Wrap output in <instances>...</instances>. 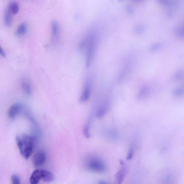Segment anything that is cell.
<instances>
[{
    "label": "cell",
    "instance_id": "obj_1",
    "mask_svg": "<svg viewBox=\"0 0 184 184\" xmlns=\"http://www.w3.org/2000/svg\"><path fill=\"white\" fill-rule=\"evenodd\" d=\"M36 138L33 135L26 134L18 135L16 137V141L19 151L24 158L28 159L33 151Z\"/></svg>",
    "mask_w": 184,
    "mask_h": 184
},
{
    "label": "cell",
    "instance_id": "obj_2",
    "mask_svg": "<svg viewBox=\"0 0 184 184\" xmlns=\"http://www.w3.org/2000/svg\"><path fill=\"white\" fill-rule=\"evenodd\" d=\"M87 167L89 170L99 173L105 172L106 170L105 162L98 158L91 159L87 164Z\"/></svg>",
    "mask_w": 184,
    "mask_h": 184
},
{
    "label": "cell",
    "instance_id": "obj_3",
    "mask_svg": "<svg viewBox=\"0 0 184 184\" xmlns=\"http://www.w3.org/2000/svg\"><path fill=\"white\" fill-rule=\"evenodd\" d=\"M95 40L94 37H92L89 40V44L87 52L86 64V66L88 67L90 65L94 53L95 49Z\"/></svg>",
    "mask_w": 184,
    "mask_h": 184
},
{
    "label": "cell",
    "instance_id": "obj_4",
    "mask_svg": "<svg viewBox=\"0 0 184 184\" xmlns=\"http://www.w3.org/2000/svg\"><path fill=\"white\" fill-rule=\"evenodd\" d=\"M46 159V154L44 151H38L34 155L33 162L34 166L35 167L39 166L44 163Z\"/></svg>",
    "mask_w": 184,
    "mask_h": 184
},
{
    "label": "cell",
    "instance_id": "obj_5",
    "mask_svg": "<svg viewBox=\"0 0 184 184\" xmlns=\"http://www.w3.org/2000/svg\"><path fill=\"white\" fill-rule=\"evenodd\" d=\"M23 106L20 103L14 104L9 109L8 112V117L11 119H13L22 110Z\"/></svg>",
    "mask_w": 184,
    "mask_h": 184
},
{
    "label": "cell",
    "instance_id": "obj_6",
    "mask_svg": "<svg viewBox=\"0 0 184 184\" xmlns=\"http://www.w3.org/2000/svg\"><path fill=\"white\" fill-rule=\"evenodd\" d=\"M121 168L115 176V184H122L126 174V169L124 166Z\"/></svg>",
    "mask_w": 184,
    "mask_h": 184
},
{
    "label": "cell",
    "instance_id": "obj_7",
    "mask_svg": "<svg viewBox=\"0 0 184 184\" xmlns=\"http://www.w3.org/2000/svg\"><path fill=\"white\" fill-rule=\"evenodd\" d=\"M42 179V171L40 169H36L33 172L30 178L31 184H38Z\"/></svg>",
    "mask_w": 184,
    "mask_h": 184
},
{
    "label": "cell",
    "instance_id": "obj_8",
    "mask_svg": "<svg viewBox=\"0 0 184 184\" xmlns=\"http://www.w3.org/2000/svg\"><path fill=\"white\" fill-rule=\"evenodd\" d=\"M90 94V86L89 82L86 83L80 100L82 102H86L88 100Z\"/></svg>",
    "mask_w": 184,
    "mask_h": 184
},
{
    "label": "cell",
    "instance_id": "obj_9",
    "mask_svg": "<svg viewBox=\"0 0 184 184\" xmlns=\"http://www.w3.org/2000/svg\"><path fill=\"white\" fill-rule=\"evenodd\" d=\"M42 171V179L46 182H50L54 180V175L50 172L45 170H41Z\"/></svg>",
    "mask_w": 184,
    "mask_h": 184
},
{
    "label": "cell",
    "instance_id": "obj_10",
    "mask_svg": "<svg viewBox=\"0 0 184 184\" xmlns=\"http://www.w3.org/2000/svg\"><path fill=\"white\" fill-rule=\"evenodd\" d=\"M22 88L26 94L30 95L31 93V88L30 83L27 80L23 79L22 81Z\"/></svg>",
    "mask_w": 184,
    "mask_h": 184
},
{
    "label": "cell",
    "instance_id": "obj_11",
    "mask_svg": "<svg viewBox=\"0 0 184 184\" xmlns=\"http://www.w3.org/2000/svg\"><path fill=\"white\" fill-rule=\"evenodd\" d=\"M28 30V25L25 23H23L19 25L16 31V34L21 36L25 34Z\"/></svg>",
    "mask_w": 184,
    "mask_h": 184
},
{
    "label": "cell",
    "instance_id": "obj_12",
    "mask_svg": "<svg viewBox=\"0 0 184 184\" xmlns=\"http://www.w3.org/2000/svg\"><path fill=\"white\" fill-rule=\"evenodd\" d=\"M12 14L10 10L8 8L6 12L4 15V22L6 25L8 27L10 26L12 23L13 18H12Z\"/></svg>",
    "mask_w": 184,
    "mask_h": 184
},
{
    "label": "cell",
    "instance_id": "obj_13",
    "mask_svg": "<svg viewBox=\"0 0 184 184\" xmlns=\"http://www.w3.org/2000/svg\"><path fill=\"white\" fill-rule=\"evenodd\" d=\"M8 8L13 14H18L19 11L18 4L16 2H12L11 3L9 4Z\"/></svg>",
    "mask_w": 184,
    "mask_h": 184
},
{
    "label": "cell",
    "instance_id": "obj_14",
    "mask_svg": "<svg viewBox=\"0 0 184 184\" xmlns=\"http://www.w3.org/2000/svg\"><path fill=\"white\" fill-rule=\"evenodd\" d=\"M149 89L146 86H143L140 89L137 95V99L141 100L146 96L148 93Z\"/></svg>",
    "mask_w": 184,
    "mask_h": 184
},
{
    "label": "cell",
    "instance_id": "obj_15",
    "mask_svg": "<svg viewBox=\"0 0 184 184\" xmlns=\"http://www.w3.org/2000/svg\"><path fill=\"white\" fill-rule=\"evenodd\" d=\"M59 32V25L56 21H53L52 23V34L53 40L54 41Z\"/></svg>",
    "mask_w": 184,
    "mask_h": 184
},
{
    "label": "cell",
    "instance_id": "obj_16",
    "mask_svg": "<svg viewBox=\"0 0 184 184\" xmlns=\"http://www.w3.org/2000/svg\"><path fill=\"white\" fill-rule=\"evenodd\" d=\"M174 32L178 37L183 38L184 36V28L183 26H177L174 28Z\"/></svg>",
    "mask_w": 184,
    "mask_h": 184
},
{
    "label": "cell",
    "instance_id": "obj_17",
    "mask_svg": "<svg viewBox=\"0 0 184 184\" xmlns=\"http://www.w3.org/2000/svg\"><path fill=\"white\" fill-rule=\"evenodd\" d=\"M173 93L175 96L179 97L182 96L184 94V89L181 87L176 88L174 90Z\"/></svg>",
    "mask_w": 184,
    "mask_h": 184
},
{
    "label": "cell",
    "instance_id": "obj_18",
    "mask_svg": "<svg viewBox=\"0 0 184 184\" xmlns=\"http://www.w3.org/2000/svg\"><path fill=\"white\" fill-rule=\"evenodd\" d=\"M162 44L161 43H156L152 44L150 47V50L151 51H154L161 48L162 47Z\"/></svg>",
    "mask_w": 184,
    "mask_h": 184
},
{
    "label": "cell",
    "instance_id": "obj_19",
    "mask_svg": "<svg viewBox=\"0 0 184 184\" xmlns=\"http://www.w3.org/2000/svg\"><path fill=\"white\" fill-rule=\"evenodd\" d=\"M11 181L12 184H21L20 178L14 174L11 176Z\"/></svg>",
    "mask_w": 184,
    "mask_h": 184
},
{
    "label": "cell",
    "instance_id": "obj_20",
    "mask_svg": "<svg viewBox=\"0 0 184 184\" xmlns=\"http://www.w3.org/2000/svg\"><path fill=\"white\" fill-rule=\"evenodd\" d=\"M125 9L127 13L130 14L135 13V10L134 7L130 4H128L125 6Z\"/></svg>",
    "mask_w": 184,
    "mask_h": 184
},
{
    "label": "cell",
    "instance_id": "obj_21",
    "mask_svg": "<svg viewBox=\"0 0 184 184\" xmlns=\"http://www.w3.org/2000/svg\"><path fill=\"white\" fill-rule=\"evenodd\" d=\"M145 28L142 25H138L135 26L134 29L135 33H141L144 32Z\"/></svg>",
    "mask_w": 184,
    "mask_h": 184
},
{
    "label": "cell",
    "instance_id": "obj_22",
    "mask_svg": "<svg viewBox=\"0 0 184 184\" xmlns=\"http://www.w3.org/2000/svg\"><path fill=\"white\" fill-rule=\"evenodd\" d=\"M134 147H132L129 150V152H128L127 156L126 158L127 160L129 161L131 160L134 156Z\"/></svg>",
    "mask_w": 184,
    "mask_h": 184
},
{
    "label": "cell",
    "instance_id": "obj_23",
    "mask_svg": "<svg viewBox=\"0 0 184 184\" xmlns=\"http://www.w3.org/2000/svg\"><path fill=\"white\" fill-rule=\"evenodd\" d=\"M106 112V108L105 107L101 108L99 110L98 113V117L101 118L105 116Z\"/></svg>",
    "mask_w": 184,
    "mask_h": 184
},
{
    "label": "cell",
    "instance_id": "obj_24",
    "mask_svg": "<svg viewBox=\"0 0 184 184\" xmlns=\"http://www.w3.org/2000/svg\"><path fill=\"white\" fill-rule=\"evenodd\" d=\"M183 72L181 71H179L176 73L174 76V79L176 80H179L181 78L183 77Z\"/></svg>",
    "mask_w": 184,
    "mask_h": 184
},
{
    "label": "cell",
    "instance_id": "obj_25",
    "mask_svg": "<svg viewBox=\"0 0 184 184\" xmlns=\"http://www.w3.org/2000/svg\"><path fill=\"white\" fill-rule=\"evenodd\" d=\"M89 124L87 125L85 128H84V134L86 137L89 138L90 136V134L89 133Z\"/></svg>",
    "mask_w": 184,
    "mask_h": 184
},
{
    "label": "cell",
    "instance_id": "obj_26",
    "mask_svg": "<svg viewBox=\"0 0 184 184\" xmlns=\"http://www.w3.org/2000/svg\"><path fill=\"white\" fill-rule=\"evenodd\" d=\"M0 55L2 57H6V53L3 49H2L1 46H0Z\"/></svg>",
    "mask_w": 184,
    "mask_h": 184
},
{
    "label": "cell",
    "instance_id": "obj_27",
    "mask_svg": "<svg viewBox=\"0 0 184 184\" xmlns=\"http://www.w3.org/2000/svg\"><path fill=\"white\" fill-rule=\"evenodd\" d=\"M168 16L170 18H173L174 17V14L171 11H169L168 13Z\"/></svg>",
    "mask_w": 184,
    "mask_h": 184
},
{
    "label": "cell",
    "instance_id": "obj_28",
    "mask_svg": "<svg viewBox=\"0 0 184 184\" xmlns=\"http://www.w3.org/2000/svg\"><path fill=\"white\" fill-rule=\"evenodd\" d=\"M171 180V177H167L166 178L165 180V184H170Z\"/></svg>",
    "mask_w": 184,
    "mask_h": 184
},
{
    "label": "cell",
    "instance_id": "obj_29",
    "mask_svg": "<svg viewBox=\"0 0 184 184\" xmlns=\"http://www.w3.org/2000/svg\"><path fill=\"white\" fill-rule=\"evenodd\" d=\"M99 184H109L106 181H99Z\"/></svg>",
    "mask_w": 184,
    "mask_h": 184
},
{
    "label": "cell",
    "instance_id": "obj_30",
    "mask_svg": "<svg viewBox=\"0 0 184 184\" xmlns=\"http://www.w3.org/2000/svg\"><path fill=\"white\" fill-rule=\"evenodd\" d=\"M120 165L122 166H124V162L122 160H120Z\"/></svg>",
    "mask_w": 184,
    "mask_h": 184
}]
</instances>
